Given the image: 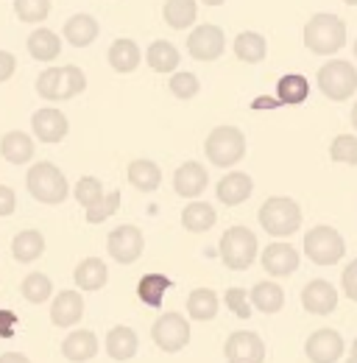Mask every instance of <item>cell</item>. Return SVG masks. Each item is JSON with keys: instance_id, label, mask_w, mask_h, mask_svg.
Instances as JSON below:
<instances>
[{"instance_id": "31", "label": "cell", "mask_w": 357, "mask_h": 363, "mask_svg": "<svg viewBox=\"0 0 357 363\" xmlns=\"http://www.w3.org/2000/svg\"><path fill=\"white\" fill-rule=\"evenodd\" d=\"M232 45H234V56H237L240 62H246V65H257V62H263L268 56L266 37L257 34V31H243V34H237Z\"/></svg>"}, {"instance_id": "26", "label": "cell", "mask_w": 357, "mask_h": 363, "mask_svg": "<svg viewBox=\"0 0 357 363\" xmlns=\"http://www.w3.org/2000/svg\"><path fill=\"white\" fill-rule=\"evenodd\" d=\"M168 288H174L171 277H165V274H145L137 282V296L148 308H162V299H165Z\"/></svg>"}, {"instance_id": "45", "label": "cell", "mask_w": 357, "mask_h": 363, "mask_svg": "<svg viewBox=\"0 0 357 363\" xmlns=\"http://www.w3.org/2000/svg\"><path fill=\"white\" fill-rule=\"evenodd\" d=\"M14 210H17V196H14V190L6 187V184H0V218L11 216Z\"/></svg>"}, {"instance_id": "23", "label": "cell", "mask_w": 357, "mask_h": 363, "mask_svg": "<svg viewBox=\"0 0 357 363\" xmlns=\"http://www.w3.org/2000/svg\"><path fill=\"white\" fill-rule=\"evenodd\" d=\"M101 26L92 14H73L67 23H64V40L73 48H87L95 43Z\"/></svg>"}, {"instance_id": "5", "label": "cell", "mask_w": 357, "mask_h": 363, "mask_svg": "<svg viewBox=\"0 0 357 363\" xmlns=\"http://www.w3.org/2000/svg\"><path fill=\"white\" fill-rule=\"evenodd\" d=\"M204 154H207V160L212 165L232 168V165H237L246 157V135L237 126H218L207 137Z\"/></svg>"}, {"instance_id": "42", "label": "cell", "mask_w": 357, "mask_h": 363, "mask_svg": "<svg viewBox=\"0 0 357 363\" xmlns=\"http://www.w3.org/2000/svg\"><path fill=\"white\" fill-rule=\"evenodd\" d=\"M120 210V190H112V193H106L98 204H92L87 210V221L89 224H101V221H106L109 216H115Z\"/></svg>"}, {"instance_id": "16", "label": "cell", "mask_w": 357, "mask_h": 363, "mask_svg": "<svg viewBox=\"0 0 357 363\" xmlns=\"http://www.w3.org/2000/svg\"><path fill=\"white\" fill-rule=\"evenodd\" d=\"M210 184V174L201 162H184L178 165L176 174H174V190H176L181 199H196L204 193V187Z\"/></svg>"}, {"instance_id": "44", "label": "cell", "mask_w": 357, "mask_h": 363, "mask_svg": "<svg viewBox=\"0 0 357 363\" xmlns=\"http://www.w3.org/2000/svg\"><path fill=\"white\" fill-rule=\"evenodd\" d=\"M341 285H344V294H346L352 302H357V260H352V263L344 269Z\"/></svg>"}, {"instance_id": "13", "label": "cell", "mask_w": 357, "mask_h": 363, "mask_svg": "<svg viewBox=\"0 0 357 363\" xmlns=\"http://www.w3.org/2000/svg\"><path fill=\"white\" fill-rule=\"evenodd\" d=\"M346 344L341 338V333L324 327V330H315L310 338L305 341V355L310 358L312 363H335L341 361Z\"/></svg>"}, {"instance_id": "11", "label": "cell", "mask_w": 357, "mask_h": 363, "mask_svg": "<svg viewBox=\"0 0 357 363\" xmlns=\"http://www.w3.org/2000/svg\"><path fill=\"white\" fill-rule=\"evenodd\" d=\"M142 246H145V238H142V232L134 227V224H123V227L112 229L109 238H106V249H109L112 260L115 263H123V266L140 260Z\"/></svg>"}, {"instance_id": "8", "label": "cell", "mask_w": 357, "mask_h": 363, "mask_svg": "<svg viewBox=\"0 0 357 363\" xmlns=\"http://www.w3.org/2000/svg\"><path fill=\"white\" fill-rule=\"evenodd\" d=\"M305 255L315 266H335L346 255V243H344L338 229L321 224V227H312L305 235Z\"/></svg>"}, {"instance_id": "40", "label": "cell", "mask_w": 357, "mask_h": 363, "mask_svg": "<svg viewBox=\"0 0 357 363\" xmlns=\"http://www.w3.org/2000/svg\"><path fill=\"white\" fill-rule=\"evenodd\" d=\"M171 92L176 95L178 101H190V98H196L198 90H201V82H198V76L196 73H187V70H178L171 76Z\"/></svg>"}, {"instance_id": "21", "label": "cell", "mask_w": 357, "mask_h": 363, "mask_svg": "<svg viewBox=\"0 0 357 363\" xmlns=\"http://www.w3.org/2000/svg\"><path fill=\"white\" fill-rule=\"evenodd\" d=\"M62 355L73 363L92 361L98 355V335L92 330H76L62 341Z\"/></svg>"}, {"instance_id": "4", "label": "cell", "mask_w": 357, "mask_h": 363, "mask_svg": "<svg viewBox=\"0 0 357 363\" xmlns=\"http://www.w3.org/2000/svg\"><path fill=\"white\" fill-rule=\"evenodd\" d=\"M260 227L273 238H288L302 227V207L288 196H271L257 213Z\"/></svg>"}, {"instance_id": "39", "label": "cell", "mask_w": 357, "mask_h": 363, "mask_svg": "<svg viewBox=\"0 0 357 363\" xmlns=\"http://www.w3.org/2000/svg\"><path fill=\"white\" fill-rule=\"evenodd\" d=\"M332 162L341 165H357V137L355 135H338L329 145Z\"/></svg>"}, {"instance_id": "33", "label": "cell", "mask_w": 357, "mask_h": 363, "mask_svg": "<svg viewBox=\"0 0 357 363\" xmlns=\"http://www.w3.org/2000/svg\"><path fill=\"white\" fill-rule=\"evenodd\" d=\"M109 65L115 73H134L140 67V48L134 40H115L112 48H109Z\"/></svg>"}, {"instance_id": "6", "label": "cell", "mask_w": 357, "mask_h": 363, "mask_svg": "<svg viewBox=\"0 0 357 363\" xmlns=\"http://www.w3.org/2000/svg\"><path fill=\"white\" fill-rule=\"evenodd\" d=\"M221 260L232 272H246L257 260V235L249 227H232L221 238Z\"/></svg>"}, {"instance_id": "35", "label": "cell", "mask_w": 357, "mask_h": 363, "mask_svg": "<svg viewBox=\"0 0 357 363\" xmlns=\"http://www.w3.org/2000/svg\"><path fill=\"white\" fill-rule=\"evenodd\" d=\"M145 62L151 65L154 73H174L181 59H178V50L171 43L157 40V43H151L148 50H145Z\"/></svg>"}, {"instance_id": "32", "label": "cell", "mask_w": 357, "mask_h": 363, "mask_svg": "<svg viewBox=\"0 0 357 363\" xmlns=\"http://www.w3.org/2000/svg\"><path fill=\"white\" fill-rule=\"evenodd\" d=\"M249 299H251V305L257 308V311H263L266 316L271 313H279L282 311V305H285V291L276 285V282H257L254 288H251V294H249Z\"/></svg>"}, {"instance_id": "51", "label": "cell", "mask_w": 357, "mask_h": 363, "mask_svg": "<svg viewBox=\"0 0 357 363\" xmlns=\"http://www.w3.org/2000/svg\"><path fill=\"white\" fill-rule=\"evenodd\" d=\"M352 358H357V338H355V344H352Z\"/></svg>"}, {"instance_id": "38", "label": "cell", "mask_w": 357, "mask_h": 363, "mask_svg": "<svg viewBox=\"0 0 357 363\" xmlns=\"http://www.w3.org/2000/svg\"><path fill=\"white\" fill-rule=\"evenodd\" d=\"M14 14L20 23H42L50 14V0H14Z\"/></svg>"}, {"instance_id": "27", "label": "cell", "mask_w": 357, "mask_h": 363, "mask_svg": "<svg viewBox=\"0 0 357 363\" xmlns=\"http://www.w3.org/2000/svg\"><path fill=\"white\" fill-rule=\"evenodd\" d=\"M73 279H76V285L81 291H101L106 285V279H109V269H106V263L101 257H87V260H81L76 266Z\"/></svg>"}, {"instance_id": "36", "label": "cell", "mask_w": 357, "mask_h": 363, "mask_svg": "<svg viewBox=\"0 0 357 363\" xmlns=\"http://www.w3.org/2000/svg\"><path fill=\"white\" fill-rule=\"evenodd\" d=\"M196 14H198L196 0H168L165 9H162L165 23H168L171 28H176V31L190 28V26L196 23Z\"/></svg>"}, {"instance_id": "14", "label": "cell", "mask_w": 357, "mask_h": 363, "mask_svg": "<svg viewBox=\"0 0 357 363\" xmlns=\"http://www.w3.org/2000/svg\"><path fill=\"white\" fill-rule=\"evenodd\" d=\"M31 129H34V137H37L40 143L53 145V143H62V140L67 137L70 123H67V118H64L62 109L45 106V109H37V112H34V118H31Z\"/></svg>"}, {"instance_id": "15", "label": "cell", "mask_w": 357, "mask_h": 363, "mask_svg": "<svg viewBox=\"0 0 357 363\" xmlns=\"http://www.w3.org/2000/svg\"><path fill=\"white\" fill-rule=\"evenodd\" d=\"M302 305L312 316H329L338 308V291L327 279H310L302 291Z\"/></svg>"}, {"instance_id": "24", "label": "cell", "mask_w": 357, "mask_h": 363, "mask_svg": "<svg viewBox=\"0 0 357 363\" xmlns=\"http://www.w3.org/2000/svg\"><path fill=\"white\" fill-rule=\"evenodd\" d=\"M42 252H45V238L42 232H37V229H23L11 240V255H14L17 263H34V260L42 257Z\"/></svg>"}, {"instance_id": "25", "label": "cell", "mask_w": 357, "mask_h": 363, "mask_svg": "<svg viewBox=\"0 0 357 363\" xmlns=\"http://www.w3.org/2000/svg\"><path fill=\"white\" fill-rule=\"evenodd\" d=\"M215 221H218V213L207 201H190L181 210V227L187 229V232H198V235L210 232V229L215 227Z\"/></svg>"}, {"instance_id": "2", "label": "cell", "mask_w": 357, "mask_h": 363, "mask_svg": "<svg viewBox=\"0 0 357 363\" xmlns=\"http://www.w3.org/2000/svg\"><path fill=\"white\" fill-rule=\"evenodd\" d=\"M87 90V76L76 65L64 67H47L37 79V92L45 101H70Z\"/></svg>"}, {"instance_id": "47", "label": "cell", "mask_w": 357, "mask_h": 363, "mask_svg": "<svg viewBox=\"0 0 357 363\" xmlns=\"http://www.w3.org/2000/svg\"><path fill=\"white\" fill-rule=\"evenodd\" d=\"M17 327V316L11 311H0V338H11Z\"/></svg>"}, {"instance_id": "19", "label": "cell", "mask_w": 357, "mask_h": 363, "mask_svg": "<svg viewBox=\"0 0 357 363\" xmlns=\"http://www.w3.org/2000/svg\"><path fill=\"white\" fill-rule=\"evenodd\" d=\"M251 190H254V182H251L249 174H243V171H232V174L223 177V179L218 182V187H215L218 199H221L226 207L243 204V201L251 196Z\"/></svg>"}, {"instance_id": "1", "label": "cell", "mask_w": 357, "mask_h": 363, "mask_svg": "<svg viewBox=\"0 0 357 363\" xmlns=\"http://www.w3.org/2000/svg\"><path fill=\"white\" fill-rule=\"evenodd\" d=\"M305 45L318 56H332L346 45V23L329 11L312 14L305 26Z\"/></svg>"}, {"instance_id": "37", "label": "cell", "mask_w": 357, "mask_h": 363, "mask_svg": "<svg viewBox=\"0 0 357 363\" xmlns=\"http://www.w3.org/2000/svg\"><path fill=\"white\" fill-rule=\"evenodd\" d=\"M20 291H23V296H26V302H31V305H42V302H47V299L53 296V282H50L47 274L34 272L23 279Z\"/></svg>"}, {"instance_id": "12", "label": "cell", "mask_w": 357, "mask_h": 363, "mask_svg": "<svg viewBox=\"0 0 357 363\" xmlns=\"http://www.w3.org/2000/svg\"><path fill=\"white\" fill-rule=\"evenodd\" d=\"M223 355H226V363H263L266 361V344L257 333L237 330L226 338Z\"/></svg>"}, {"instance_id": "28", "label": "cell", "mask_w": 357, "mask_h": 363, "mask_svg": "<svg viewBox=\"0 0 357 363\" xmlns=\"http://www.w3.org/2000/svg\"><path fill=\"white\" fill-rule=\"evenodd\" d=\"M310 95V82L299 73H288L279 79L276 84V104L279 106H296V104H305Z\"/></svg>"}, {"instance_id": "22", "label": "cell", "mask_w": 357, "mask_h": 363, "mask_svg": "<svg viewBox=\"0 0 357 363\" xmlns=\"http://www.w3.org/2000/svg\"><path fill=\"white\" fill-rule=\"evenodd\" d=\"M0 154L11 165H26L34 160V140L26 132H6L0 137Z\"/></svg>"}, {"instance_id": "18", "label": "cell", "mask_w": 357, "mask_h": 363, "mask_svg": "<svg viewBox=\"0 0 357 363\" xmlns=\"http://www.w3.org/2000/svg\"><path fill=\"white\" fill-rule=\"evenodd\" d=\"M84 316V299L79 291H62L56 294L53 305H50V321L56 327H73Z\"/></svg>"}, {"instance_id": "9", "label": "cell", "mask_w": 357, "mask_h": 363, "mask_svg": "<svg viewBox=\"0 0 357 363\" xmlns=\"http://www.w3.org/2000/svg\"><path fill=\"white\" fill-rule=\"evenodd\" d=\"M151 338L162 352H181L190 344V321L178 313H162L151 327Z\"/></svg>"}, {"instance_id": "43", "label": "cell", "mask_w": 357, "mask_h": 363, "mask_svg": "<svg viewBox=\"0 0 357 363\" xmlns=\"http://www.w3.org/2000/svg\"><path fill=\"white\" fill-rule=\"evenodd\" d=\"M223 302H226V308H229L237 318L251 316V299L246 296L243 288H229V291L223 294Z\"/></svg>"}, {"instance_id": "46", "label": "cell", "mask_w": 357, "mask_h": 363, "mask_svg": "<svg viewBox=\"0 0 357 363\" xmlns=\"http://www.w3.org/2000/svg\"><path fill=\"white\" fill-rule=\"evenodd\" d=\"M14 70H17V59H14V53L0 50V84L8 82V79L14 76Z\"/></svg>"}, {"instance_id": "10", "label": "cell", "mask_w": 357, "mask_h": 363, "mask_svg": "<svg viewBox=\"0 0 357 363\" xmlns=\"http://www.w3.org/2000/svg\"><path fill=\"white\" fill-rule=\"evenodd\" d=\"M187 50L198 62H215V59H221L223 50H226L223 28L212 26V23H204V26L193 28L190 37H187Z\"/></svg>"}, {"instance_id": "41", "label": "cell", "mask_w": 357, "mask_h": 363, "mask_svg": "<svg viewBox=\"0 0 357 363\" xmlns=\"http://www.w3.org/2000/svg\"><path fill=\"white\" fill-rule=\"evenodd\" d=\"M103 196H106L103 193V184H101V179H95V177H81L79 184H76V201L84 210H89L92 204H98Z\"/></svg>"}, {"instance_id": "34", "label": "cell", "mask_w": 357, "mask_h": 363, "mask_svg": "<svg viewBox=\"0 0 357 363\" xmlns=\"http://www.w3.org/2000/svg\"><path fill=\"white\" fill-rule=\"evenodd\" d=\"M28 53L37 59V62H53L59 53H62V40L50 31V28H37L28 40H26Z\"/></svg>"}, {"instance_id": "52", "label": "cell", "mask_w": 357, "mask_h": 363, "mask_svg": "<svg viewBox=\"0 0 357 363\" xmlns=\"http://www.w3.org/2000/svg\"><path fill=\"white\" fill-rule=\"evenodd\" d=\"M344 3H346V6H357V0H344Z\"/></svg>"}, {"instance_id": "3", "label": "cell", "mask_w": 357, "mask_h": 363, "mask_svg": "<svg viewBox=\"0 0 357 363\" xmlns=\"http://www.w3.org/2000/svg\"><path fill=\"white\" fill-rule=\"evenodd\" d=\"M26 187L40 204H47V207L62 204L70 193V184L64 179V174L53 162H34L26 174Z\"/></svg>"}, {"instance_id": "54", "label": "cell", "mask_w": 357, "mask_h": 363, "mask_svg": "<svg viewBox=\"0 0 357 363\" xmlns=\"http://www.w3.org/2000/svg\"><path fill=\"white\" fill-rule=\"evenodd\" d=\"M352 50H355V59H357V43H355V48H352Z\"/></svg>"}, {"instance_id": "50", "label": "cell", "mask_w": 357, "mask_h": 363, "mask_svg": "<svg viewBox=\"0 0 357 363\" xmlns=\"http://www.w3.org/2000/svg\"><path fill=\"white\" fill-rule=\"evenodd\" d=\"M352 126H355V132H357V104H355V109H352Z\"/></svg>"}, {"instance_id": "30", "label": "cell", "mask_w": 357, "mask_h": 363, "mask_svg": "<svg viewBox=\"0 0 357 363\" xmlns=\"http://www.w3.org/2000/svg\"><path fill=\"white\" fill-rule=\"evenodd\" d=\"M218 294L212 288H196L190 296H187V313L193 321H212L218 316Z\"/></svg>"}, {"instance_id": "20", "label": "cell", "mask_w": 357, "mask_h": 363, "mask_svg": "<svg viewBox=\"0 0 357 363\" xmlns=\"http://www.w3.org/2000/svg\"><path fill=\"white\" fill-rule=\"evenodd\" d=\"M137 347H140V338L126 324H118V327H112L106 333V352H109L112 361H132L137 355Z\"/></svg>"}, {"instance_id": "49", "label": "cell", "mask_w": 357, "mask_h": 363, "mask_svg": "<svg viewBox=\"0 0 357 363\" xmlns=\"http://www.w3.org/2000/svg\"><path fill=\"white\" fill-rule=\"evenodd\" d=\"M201 3H204V6H223L226 0H201Z\"/></svg>"}, {"instance_id": "53", "label": "cell", "mask_w": 357, "mask_h": 363, "mask_svg": "<svg viewBox=\"0 0 357 363\" xmlns=\"http://www.w3.org/2000/svg\"><path fill=\"white\" fill-rule=\"evenodd\" d=\"M346 363H357V358H349V361H346Z\"/></svg>"}, {"instance_id": "17", "label": "cell", "mask_w": 357, "mask_h": 363, "mask_svg": "<svg viewBox=\"0 0 357 363\" xmlns=\"http://www.w3.org/2000/svg\"><path fill=\"white\" fill-rule=\"evenodd\" d=\"M260 260L271 277H290L299 269V252L290 243H271V246H266Z\"/></svg>"}, {"instance_id": "7", "label": "cell", "mask_w": 357, "mask_h": 363, "mask_svg": "<svg viewBox=\"0 0 357 363\" xmlns=\"http://www.w3.org/2000/svg\"><path fill=\"white\" fill-rule=\"evenodd\" d=\"M318 90L329 101H349L357 92V67L344 59L327 62L318 70Z\"/></svg>"}, {"instance_id": "29", "label": "cell", "mask_w": 357, "mask_h": 363, "mask_svg": "<svg viewBox=\"0 0 357 363\" xmlns=\"http://www.w3.org/2000/svg\"><path fill=\"white\" fill-rule=\"evenodd\" d=\"M126 177H129V184L137 187L140 193H151L162 184V171L154 160H134L129 171H126Z\"/></svg>"}, {"instance_id": "48", "label": "cell", "mask_w": 357, "mask_h": 363, "mask_svg": "<svg viewBox=\"0 0 357 363\" xmlns=\"http://www.w3.org/2000/svg\"><path fill=\"white\" fill-rule=\"evenodd\" d=\"M0 363H31L23 352H6V355H0Z\"/></svg>"}]
</instances>
